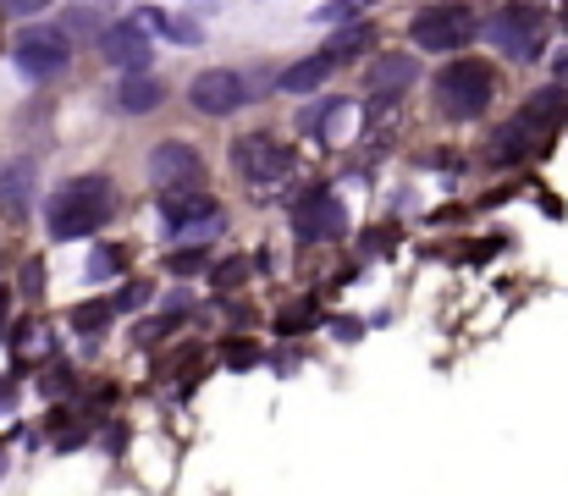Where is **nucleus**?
Segmentation results:
<instances>
[{"label":"nucleus","mask_w":568,"mask_h":496,"mask_svg":"<svg viewBox=\"0 0 568 496\" xmlns=\"http://www.w3.org/2000/svg\"><path fill=\"white\" fill-rule=\"evenodd\" d=\"M491 100H497V72H491L486 61L464 55V61L442 67V78H436V105H442V117L469 122V117H480Z\"/></svg>","instance_id":"obj_2"},{"label":"nucleus","mask_w":568,"mask_h":496,"mask_svg":"<svg viewBox=\"0 0 568 496\" xmlns=\"http://www.w3.org/2000/svg\"><path fill=\"white\" fill-rule=\"evenodd\" d=\"M348 122H354V105H332V111H326V139H343Z\"/></svg>","instance_id":"obj_19"},{"label":"nucleus","mask_w":568,"mask_h":496,"mask_svg":"<svg viewBox=\"0 0 568 496\" xmlns=\"http://www.w3.org/2000/svg\"><path fill=\"white\" fill-rule=\"evenodd\" d=\"M100 50H105V61H116V67H128V72H144V67H150V33H144V22H116V28H105Z\"/></svg>","instance_id":"obj_12"},{"label":"nucleus","mask_w":568,"mask_h":496,"mask_svg":"<svg viewBox=\"0 0 568 496\" xmlns=\"http://www.w3.org/2000/svg\"><path fill=\"white\" fill-rule=\"evenodd\" d=\"M348 11H354V0H337V6H326V11H321V22H343Z\"/></svg>","instance_id":"obj_23"},{"label":"nucleus","mask_w":568,"mask_h":496,"mask_svg":"<svg viewBox=\"0 0 568 496\" xmlns=\"http://www.w3.org/2000/svg\"><path fill=\"white\" fill-rule=\"evenodd\" d=\"M11 61L22 67V78L44 83V78H61V72H67L72 44H67V33H61V28H28V33L11 44Z\"/></svg>","instance_id":"obj_4"},{"label":"nucleus","mask_w":568,"mask_h":496,"mask_svg":"<svg viewBox=\"0 0 568 496\" xmlns=\"http://www.w3.org/2000/svg\"><path fill=\"white\" fill-rule=\"evenodd\" d=\"M419 78V67H414V55H381L376 67H371V89H376V100H397L408 83Z\"/></svg>","instance_id":"obj_13"},{"label":"nucleus","mask_w":568,"mask_h":496,"mask_svg":"<svg viewBox=\"0 0 568 496\" xmlns=\"http://www.w3.org/2000/svg\"><path fill=\"white\" fill-rule=\"evenodd\" d=\"M105 310H111V304H94V310H83V315H78V326L89 331V326H105Z\"/></svg>","instance_id":"obj_22"},{"label":"nucleus","mask_w":568,"mask_h":496,"mask_svg":"<svg viewBox=\"0 0 568 496\" xmlns=\"http://www.w3.org/2000/svg\"><path fill=\"white\" fill-rule=\"evenodd\" d=\"M371 44H376V33H371V28H354V33H337V39L326 44V55L343 67V61H354V55H359V50H371Z\"/></svg>","instance_id":"obj_17"},{"label":"nucleus","mask_w":568,"mask_h":496,"mask_svg":"<svg viewBox=\"0 0 568 496\" xmlns=\"http://www.w3.org/2000/svg\"><path fill=\"white\" fill-rule=\"evenodd\" d=\"M111 276H122V249H94V260H89V282H111Z\"/></svg>","instance_id":"obj_18"},{"label":"nucleus","mask_w":568,"mask_h":496,"mask_svg":"<svg viewBox=\"0 0 568 496\" xmlns=\"http://www.w3.org/2000/svg\"><path fill=\"white\" fill-rule=\"evenodd\" d=\"M189 100H193V111H204V117H232L243 105V78L237 72H199Z\"/></svg>","instance_id":"obj_10"},{"label":"nucleus","mask_w":568,"mask_h":496,"mask_svg":"<svg viewBox=\"0 0 568 496\" xmlns=\"http://www.w3.org/2000/svg\"><path fill=\"white\" fill-rule=\"evenodd\" d=\"M116 100H122V111H139V117H144V111H155V105L166 100V83H161V78H150V72H133V78L122 83V94H116Z\"/></svg>","instance_id":"obj_15"},{"label":"nucleus","mask_w":568,"mask_h":496,"mask_svg":"<svg viewBox=\"0 0 568 496\" xmlns=\"http://www.w3.org/2000/svg\"><path fill=\"white\" fill-rule=\"evenodd\" d=\"M408 39L419 50H458L475 39V11L469 6H425L408 28Z\"/></svg>","instance_id":"obj_5"},{"label":"nucleus","mask_w":568,"mask_h":496,"mask_svg":"<svg viewBox=\"0 0 568 496\" xmlns=\"http://www.w3.org/2000/svg\"><path fill=\"white\" fill-rule=\"evenodd\" d=\"M237 171L248 176V188H276L287 171H293V155L271 139V133H248V139H237Z\"/></svg>","instance_id":"obj_6"},{"label":"nucleus","mask_w":568,"mask_h":496,"mask_svg":"<svg viewBox=\"0 0 568 496\" xmlns=\"http://www.w3.org/2000/svg\"><path fill=\"white\" fill-rule=\"evenodd\" d=\"M221 221V204L210 199V193H166V232L172 237H199V232H210Z\"/></svg>","instance_id":"obj_9"},{"label":"nucleus","mask_w":568,"mask_h":496,"mask_svg":"<svg viewBox=\"0 0 568 496\" xmlns=\"http://www.w3.org/2000/svg\"><path fill=\"white\" fill-rule=\"evenodd\" d=\"M150 182L161 193H193V188H204V161L193 155L189 144H161L150 155Z\"/></svg>","instance_id":"obj_8"},{"label":"nucleus","mask_w":568,"mask_h":496,"mask_svg":"<svg viewBox=\"0 0 568 496\" xmlns=\"http://www.w3.org/2000/svg\"><path fill=\"white\" fill-rule=\"evenodd\" d=\"M111 204H116V193H111V176H100V171H89V176H72L67 188H55L50 193V237H94L100 232V221L111 215Z\"/></svg>","instance_id":"obj_1"},{"label":"nucleus","mask_w":568,"mask_h":496,"mask_svg":"<svg viewBox=\"0 0 568 496\" xmlns=\"http://www.w3.org/2000/svg\"><path fill=\"white\" fill-rule=\"evenodd\" d=\"M0 204H6L11 215H22V210L33 204V165L28 161L6 165V176H0Z\"/></svg>","instance_id":"obj_16"},{"label":"nucleus","mask_w":568,"mask_h":496,"mask_svg":"<svg viewBox=\"0 0 568 496\" xmlns=\"http://www.w3.org/2000/svg\"><path fill=\"white\" fill-rule=\"evenodd\" d=\"M293 221H298V237H310V243H332V237L348 232V215H343V204L332 193H310Z\"/></svg>","instance_id":"obj_11"},{"label":"nucleus","mask_w":568,"mask_h":496,"mask_svg":"<svg viewBox=\"0 0 568 496\" xmlns=\"http://www.w3.org/2000/svg\"><path fill=\"white\" fill-rule=\"evenodd\" d=\"M486 39H491L503 55H514V61H536L541 44H547V17H541L536 6H503V11L486 22Z\"/></svg>","instance_id":"obj_3"},{"label":"nucleus","mask_w":568,"mask_h":496,"mask_svg":"<svg viewBox=\"0 0 568 496\" xmlns=\"http://www.w3.org/2000/svg\"><path fill=\"white\" fill-rule=\"evenodd\" d=\"M337 61L321 50V55H310V61H298V67H287L282 78H276V89H287V94H310L315 83H326V72H332Z\"/></svg>","instance_id":"obj_14"},{"label":"nucleus","mask_w":568,"mask_h":496,"mask_svg":"<svg viewBox=\"0 0 568 496\" xmlns=\"http://www.w3.org/2000/svg\"><path fill=\"white\" fill-rule=\"evenodd\" d=\"M0 6H6L11 17H33V11H44L50 0H0Z\"/></svg>","instance_id":"obj_20"},{"label":"nucleus","mask_w":568,"mask_h":496,"mask_svg":"<svg viewBox=\"0 0 568 496\" xmlns=\"http://www.w3.org/2000/svg\"><path fill=\"white\" fill-rule=\"evenodd\" d=\"M558 111V94H541L525 117H514L497 139H491V161H519V155H530L536 144H541V133H547V117Z\"/></svg>","instance_id":"obj_7"},{"label":"nucleus","mask_w":568,"mask_h":496,"mask_svg":"<svg viewBox=\"0 0 568 496\" xmlns=\"http://www.w3.org/2000/svg\"><path fill=\"white\" fill-rule=\"evenodd\" d=\"M199 265H204V254H178V260H172V271H178V276H193Z\"/></svg>","instance_id":"obj_21"}]
</instances>
